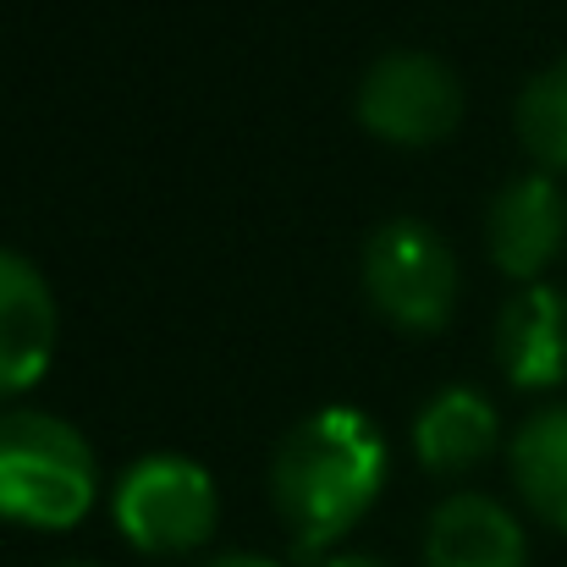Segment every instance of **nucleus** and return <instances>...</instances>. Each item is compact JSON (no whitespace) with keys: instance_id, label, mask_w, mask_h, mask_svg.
Wrapping results in <instances>:
<instances>
[{"instance_id":"nucleus-1","label":"nucleus","mask_w":567,"mask_h":567,"mask_svg":"<svg viewBox=\"0 0 567 567\" xmlns=\"http://www.w3.org/2000/svg\"><path fill=\"white\" fill-rule=\"evenodd\" d=\"M385 485V435L370 413L331 402L287 430L270 468V496L298 551L342 540Z\"/></svg>"},{"instance_id":"nucleus-2","label":"nucleus","mask_w":567,"mask_h":567,"mask_svg":"<svg viewBox=\"0 0 567 567\" xmlns=\"http://www.w3.org/2000/svg\"><path fill=\"white\" fill-rule=\"evenodd\" d=\"M94 507V452L78 424L39 408H0V518L78 529Z\"/></svg>"},{"instance_id":"nucleus-3","label":"nucleus","mask_w":567,"mask_h":567,"mask_svg":"<svg viewBox=\"0 0 567 567\" xmlns=\"http://www.w3.org/2000/svg\"><path fill=\"white\" fill-rule=\"evenodd\" d=\"M116 529L127 535V546L150 551V557H188L215 535L220 518V496L215 480L177 452H155L138 457L111 496Z\"/></svg>"},{"instance_id":"nucleus-4","label":"nucleus","mask_w":567,"mask_h":567,"mask_svg":"<svg viewBox=\"0 0 567 567\" xmlns=\"http://www.w3.org/2000/svg\"><path fill=\"white\" fill-rule=\"evenodd\" d=\"M364 292L396 331H441L457 303V254L430 220L396 215L364 243Z\"/></svg>"},{"instance_id":"nucleus-5","label":"nucleus","mask_w":567,"mask_h":567,"mask_svg":"<svg viewBox=\"0 0 567 567\" xmlns=\"http://www.w3.org/2000/svg\"><path fill=\"white\" fill-rule=\"evenodd\" d=\"M359 122L380 144L430 150L463 122V83L430 50H385L359 83Z\"/></svg>"},{"instance_id":"nucleus-6","label":"nucleus","mask_w":567,"mask_h":567,"mask_svg":"<svg viewBox=\"0 0 567 567\" xmlns=\"http://www.w3.org/2000/svg\"><path fill=\"white\" fill-rule=\"evenodd\" d=\"M485 243L513 281L535 287V276L551 270L567 243V193L546 172L513 177L485 209Z\"/></svg>"},{"instance_id":"nucleus-7","label":"nucleus","mask_w":567,"mask_h":567,"mask_svg":"<svg viewBox=\"0 0 567 567\" xmlns=\"http://www.w3.org/2000/svg\"><path fill=\"white\" fill-rule=\"evenodd\" d=\"M55 292L33 259L0 248V396L39 385L55 359Z\"/></svg>"},{"instance_id":"nucleus-8","label":"nucleus","mask_w":567,"mask_h":567,"mask_svg":"<svg viewBox=\"0 0 567 567\" xmlns=\"http://www.w3.org/2000/svg\"><path fill=\"white\" fill-rule=\"evenodd\" d=\"M496 359L518 391H551L567 380V292L563 287H524L496 326Z\"/></svg>"},{"instance_id":"nucleus-9","label":"nucleus","mask_w":567,"mask_h":567,"mask_svg":"<svg viewBox=\"0 0 567 567\" xmlns=\"http://www.w3.org/2000/svg\"><path fill=\"white\" fill-rule=\"evenodd\" d=\"M424 567H529V540L502 502L463 491L430 513Z\"/></svg>"},{"instance_id":"nucleus-10","label":"nucleus","mask_w":567,"mask_h":567,"mask_svg":"<svg viewBox=\"0 0 567 567\" xmlns=\"http://www.w3.org/2000/svg\"><path fill=\"white\" fill-rule=\"evenodd\" d=\"M496 402L474 385H441L413 419V452L430 474H468L496 452Z\"/></svg>"},{"instance_id":"nucleus-11","label":"nucleus","mask_w":567,"mask_h":567,"mask_svg":"<svg viewBox=\"0 0 567 567\" xmlns=\"http://www.w3.org/2000/svg\"><path fill=\"white\" fill-rule=\"evenodd\" d=\"M513 485L551 529H567V402L524 419L513 435Z\"/></svg>"},{"instance_id":"nucleus-12","label":"nucleus","mask_w":567,"mask_h":567,"mask_svg":"<svg viewBox=\"0 0 567 567\" xmlns=\"http://www.w3.org/2000/svg\"><path fill=\"white\" fill-rule=\"evenodd\" d=\"M518 138L546 172H567V55L524 83V94H518Z\"/></svg>"},{"instance_id":"nucleus-13","label":"nucleus","mask_w":567,"mask_h":567,"mask_svg":"<svg viewBox=\"0 0 567 567\" xmlns=\"http://www.w3.org/2000/svg\"><path fill=\"white\" fill-rule=\"evenodd\" d=\"M209 567H276L270 557H220V563H209Z\"/></svg>"},{"instance_id":"nucleus-14","label":"nucleus","mask_w":567,"mask_h":567,"mask_svg":"<svg viewBox=\"0 0 567 567\" xmlns=\"http://www.w3.org/2000/svg\"><path fill=\"white\" fill-rule=\"evenodd\" d=\"M326 567H385V563H375V557H331Z\"/></svg>"},{"instance_id":"nucleus-15","label":"nucleus","mask_w":567,"mask_h":567,"mask_svg":"<svg viewBox=\"0 0 567 567\" xmlns=\"http://www.w3.org/2000/svg\"><path fill=\"white\" fill-rule=\"evenodd\" d=\"M61 567H94V563H61Z\"/></svg>"}]
</instances>
